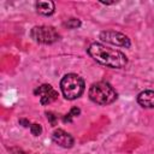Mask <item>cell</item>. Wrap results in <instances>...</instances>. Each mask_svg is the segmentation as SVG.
Segmentation results:
<instances>
[{
    "mask_svg": "<svg viewBox=\"0 0 154 154\" xmlns=\"http://www.w3.org/2000/svg\"><path fill=\"white\" fill-rule=\"evenodd\" d=\"M88 54L96 63L112 69H122L128 64V58L123 52L99 42H94L89 46Z\"/></svg>",
    "mask_w": 154,
    "mask_h": 154,
    "instance_id": "6da1fadb",
    "label": "cell"
},
{
    "mask_svg": "<svg viewBox=\"0 0 154 154\" xmlns=\"http://www.w3.org/2000/svg\"><path fill=\"white\" fill-rule=\"evenodd\" d=\"M88 95L93 102L102 106L114 102L118 97V94L114 90V88L108 82H105V81L91 84V87L89 88Z\"/></svg>",
    "mask_w": 154,
    "mask_h": 154,
    "instance_id": "7a4b0ae2",
    "label": "cell"
},
{
    "mask_svg": "<svg viewBox=\"0 0 154 154\" xmlns=\"http://www.w3.org/2000/svg\"><path fill=\"white\" fill-rule=\"evenodd\" d=\"M60 89L65 99L76 100L83 94L85 83L81 76L76 73H67L60 81Z\"/></svg>",
    "mask_w": 154,
    "mask_h": 154,
    "instance_id": "3957f363",
    "label": "cell"
},
{
    "mask_svg": "<svg viewBox=\"0 0 154 154\" xmlns=\"http://www.w3.org/2000/svg\"><path fill=\"white\" fill-rule=\"evenodd\" d=\"M30 36L35 42L43 43V45L54 43L60 38L59 32L51 25L34 26L31 29V31H30Z\"/></svg>",
    "mask_w": 154,
    "mask_h": 154,
    "instance_id": "277c9868",
    "label": "cell"
},
{
    "mask_svg": "<svg viewBox=\"0 0 154 154\" xmlns=\"http://www.w3.org/2000/svg\"><path fill=\"white\" fill-rule=\"evenodd\" d=\"M100 38L103 42L118 46V47H124V48H129L131 46V41L130 38L125 35L122 34L119 31L116 30H103L100 32Z\"/></svg>",
    "mask_w": 154,
    "mask_h": 154,
    "instance_id": "5b68a950",
    "label": "cell"
},
{
    "mask_svg": "<svg viewBox=\"0 0 154 154\" xmlns=\"http://www.w3.org/2000/svg\"><path fill=\"white\" fill-rule=\"evenodd\" d=\"M36 95L40 96L41 105H48L58 99V91L49 84H42L34 91Z\"/></svg>",
    "mask_w": 154,
    "mask_h": 154,
    "instance_id": "8992f818",
    "label": "cell"
},
{
    "mask_svg": "<svg viewBox=\"0 0 154 154\" xmlns=\"http://www.w3.org/2000/svg\"><path fill=\"white\" fill-rule=\"evenodd\" d=\"M52 140L54 143H57L58 146H60L63 148H71L75 142L73 137L69 132L64 131L63 129H57L52 134Z\"/></svg>",
    "mask_w": 154,
    "mask_h": 154,
    "instance_id": "52a82bcc",
    "label": "cell"
},
{
    "mask_svg": "<svg viewBox=\"0 0 154 154\" xmlns=\"http://www.w3.org/2000/svg\"><path fill=\"white\" fill-rule=\"evenodd\" d=\"M137 102L144 108H154V90H143L137 95Z\"/></svg>",
    "mask_w": 154,
    "mask_h": 154,
    "instance_id": "ba28073f",
    "label": "cell"
},
{
    "mask_svg": "<svg viewBox=\"0 0 154 154\" xmlns=\"http://www.w3.org/2000/svg\"><path fill=\"white\" fill-rule=\"evenodd\" d=\"M35 6H36V11L40 14H42V16H51V14L54 13V10H55L54 2L53 1H49V0L37 1Z\"/></svg>",
    "mask_w": 154,
    "mask_h": 154,
    "instance_id": "9c48e42d",
    "label": "cell"
},
{
    "mask_svg": "<svg viewBox=\"0 0 154 154\" xmlns=\"http://www.w3.org/2000/svg\"><path fill=\"white\" fill-rule=\"evenodd\" d=\"M81 113V111H79V108H77V107H73L65 117H64V122L65 123H70V122H72V119L75 118V117H77L78 114Z\"/></svg>",
    "mask_w": 154,
    "mask_h": 154,
    "instance_id": "30bf717a",
    "label": "cell"
},
{
    "mask_svg": "<svg viewBox=\"0 0 154 154\" xmlns=\"http://www.w3.org/2000/svg\"><path fill=\"white\" fill-rule=\"evenodd\" d=\"M65 25H66L69 29H77V28L81 26V20L77 19V18H71V19H69V20L65 23Z\"/></svg>",
    "mask_w": 154,
    "mask_h": 154,
    "instance_id": "8fae6325",
    "label": "cell"
},
{
    "mask_svg": "<svg viewBox=\"0 0 154 154\" xmlns=\"http://www.w3.org/2000/svg\"><path fill=\"white\" fill-rule=\"evenodd\" d=\"M30 131L34 136H40L42 132V128L40 124H31L30 125Z\"/></svg>",
    "mask_w": 154,
    "mask_h": 154,
    "instance_id": "7c38bea8",
    "label": "cell"
},
{
    "mask_svg": "<svg viewBox=\"0 0 154 154\" xmlns=\"http://www.w3.org/2000/svg\"><path fill=\"white\" fill-rule=\"evenodd\" d=\"M46 116H47V119L49 120V123H51V125H55L57 124V120H58V117L54 114V113H52V112H47L46 113Z\"/></svg>",
    "mask_w": 154,
    "mask_h": 154,
    "instance_id": "4fadbf2b",
    "label": "cell"
},
{
    "mask_svg": "<svg viewBox=\"0 0 154 154\" xmlns=\"http://www.w3.org/2000/svg\"><path fill=\"white\" fill-rule=\"evenodd\" d=\"M11 152H12L13 154H26V153H24L22 149H18V148H11Z\"/></svg>",
    "mask_w": 154,
    "mask_h": 154,
    "instance_id": "5bb4252c",
    "label": "cell"
},
{
    "mask_svg": "<svg viewBox=\"0 0 154 154\" xmlns=\"http://www.w3.org/2000/svg\"><path fill=\"white\" fill-rule=\"evenodd\" d=\"M19 123H20V124H24V126H29V123H28L26 120H24V119H20Z\"/></svg>",
    "mask_w": 154,
    "mask_h": 154,
    "instance_id": "9a60e30c",
    "label": "cell"
}]
</instances>
